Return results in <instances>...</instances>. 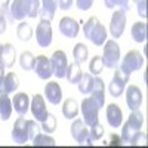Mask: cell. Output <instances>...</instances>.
<instances>
[{"label":"cell","mask_w":148,"mask_h":148,"mask_svg":"<svg viewBox=\"0 0 148 148\" xmlns=\"http://www.w3.org/2000/svg\"><path fill=\"white\" fill-rule=\"evenodd\" d=\"M76 5L80 10H89L93 5V0H76Z\"/></svg>","instance_id":"cell-40"},{"label":"cell","mask_w":148,"mask_h":148,"mask_svg":"<svg viewBox=\"0 0 148 148\" xmlns=\"http://www.w3.org/2000/svg\"><path fill=\"white\" fill-rule=\"evenodd\" d=\"M45 96L46 99L53 104V105H59V102L62 101V89H61L59 83L56 82H49L45 86Z\"/></svg>","instance_id":"cell-18"},{"label":"cell","mask_w":148,"mask_h":148,"mask_svg":"<svg viewBox=\"0 0 148 148\" xmlns=\"http://www.w3.org/2000/svg\"><path fill=\"white\" fill-rule=\"evenodd\" d=\"M5 64L0 61V92H2V83H3V79H5Z\"/></svg>","instance_id":"cell-46"},{"label":"cell","mask_w":148,"mask_h":148,"mask_svg":"<svg viewBox=\"0 0 148 148\" xmlns=\"http://www.w3.org/2000/svg\"><path fill=\"white\" fill-rule=\"evenodd\" d=\"M142 125H144V116H142L141 111L139 110L130 111V116H129L127 121L123 125V129H121V135H120L121 141L129 144L133 135L141 130Z\"/></svg>","instance_id":"cell-2"},{"label":"cell","mask_w":148,"mask_h":148,"mask_svg":"<svg viewBox=\"0 0 148 148\" xmlns=\"http://www.w3.org/2000/svg\"><path fill=\"white\" fill-rule=\"evenodd\" d=\"M82 68H80V64H77L76 61L71 62L68 67H67V73H65V77L67 80L71 83V84H77L79 80L82 79Z\"/></svg>","instance_id":"cell-27"},{"label":"cell","mask_w":148,"mask_h":148,"mask_svg":"<svg viewBox=\"0 0 148 148\" xmlns=\"http://www.w3.org/2000/svg\"><path fill=\"white\" fill-rule=\"evenodd\" d=\"M19 86V79L15 73H8L5 74V79H3V83H2V92H6V93H12L18 89Z\"/></svg>","instance_id":"cell-24"},{"label":"cell","mask_w":148,"mask_h":148,"mask_svg":"<svg viewBox=\"0 0 148 148\" xmlns=\"http://www.w3.org/2000/svg\"><path fill=\"white\" fill-rule=\"evenodd\" d=\"M104 5L108 9H114L119 6V9L127 12L130 9V0H104Z\"/></svg>","instance_id":"cell-34"},{"label":"cell","mask_w":148,"mask_h":148,"mask_svg":"<svg viewBox=\"0 0 148 148\" xmlns=\"http://www.w3.org/2000/svg\"><path fill=\"white\" fill-rule=\"evenodd\" d=\"M56 2H58L59 9H62V10H68V9H71L74 0H56Z\"/></svg>","instance_id":"cell-42"},{"label":"cell","mask_w":148,"mask_h":148,"mask_svg":"<svg viewBox=\"0 0 148 148\" xmlns=\"http://www.w3.org/2000/svg\"><path fill=\"white\" fill-rule=\"evenodd\" d=\"M93 80H95V77L92 76L90 73H84V74H82V79H80L79 83H77V88H79L80 93H83V95H89L90 90H92V88H93Z\"/></svg>","instance_id":"cell-28"},{"label":"cell","mask_w":148,"mask_h":148,"mask_svg":"<svg viewBox=\"0 0 148 148\" xmlns=\"http://www.w3.org/2000/svg\"><path fill=\"white\" fill-rule=\"evenodd\" d=\"M12 105H14V110L19 116H25L27 111L30 110V98L27 93L24 92H19L14 96V99H12Z\"/></svg>","instance_id":"cell-20"},{"label":"cell","mask_w":148,"mask_h":148,"mask_svg":"<svg viewBox=\"0 0 148 148\" xmlns=\"http://www.w3.org/2000/svg\"><path fill=\"white\" fill-rule=\"evenodd\" d=\"M30 110H31V114L36 119V121H43L45 117L47 116V108H46V102H45V98L39 93H36L31 98V102H30Z\"/></svg>","instance_id":"cell-14"},{"label":"cell","mask_w":148,"mask_h":148,"mask_svg":"<svg viewBox=\"0 0 148 148\" xmlns=\"http://www.w3.org/2000/svg\"><path fill=\"white\" fill-rule=\"evenodd\" d=\"M104 46V53H102V64L107 68H116L120 61V46L119 43L113 40H105Z\"/></svg>","instance_id":"cell-3"},{"label":"cell","mask_w":148,"mask_h":148,"mask_svg":"<svg viewBox=\"0 0 148 148\" xmlns=\"http://www.w3.org/2000/svg\"><path fill=\"white\" fill-rule=\"evenodd\" d=\"M27 8H28V16L36 18L39 16V10H40V0H25Z\"/></svg>","instance_id":"cell-37"},{"label":"cell","mask_w":148,"mask_h":148,"mask_svg":"<svg viewBox=\"0 0 148 148\" xmlns=\"http://www.w3.org/2000/svg\"><path fill=\"white\" fill-rule=\"evenodd\" d=\"M121 144H123V141H121L120 136H117V135H111L110 142L105 141V145H114V147H119V145H121Z\"/></svg>","instance_id":"cell-43"},{"label":"cell","mask_w":148,"mask_h":148,"mask_svg":"<svg viewBox=\"0 0 148 148\" xmlns=\"http://www.w3.org/2000/svg\"><path fill=\"white\" fill-rule=\"evenodd\" d=\"M73 55H74V59H76L77 64H83L86 59L89 56V51H88V46L84 43H77L73 49Z\"/></svg>","instance_id":"cell-31"},{"label":"cell","mask_w":148,"mask_h":148,"mask_svg":"<svg viewBox=\"0 0 148 148\" xmlns=\"http://www.w3.org/2000/svg\"><path fill=\"white\" fill-rule=\"evenodd\" d=\"M34 55L31 53V52H22L21 53V56H19V65H21V68L22 70H25V71H28V70H33V67H34Z\"/></svg>","instance_id":"cell-32"},{"label":"cell","mask_w":148,"mask_h":148,"mask_svg":"<svg viewBox=\"0 0 148 148\" xmlns=\"http://www.w3.org/2000/svg\"><path fill=\"white\" fill-rule=\"evenodd\" d=\"M12 116V101L6 92H0V119L8 120Z\"/></svg>","instance_id":"cell-23"},{"label":"cell","mask_w":148,"mask_h":148,"mask_svg":"<svg viewBox=\"0 0 148 148\" xmlns=\"http://www.w3.org/2000/svg\"><path fill=\"white\" fill-rule=\"evenodd\" d=\"M9 5H10V0H0V9H2L5 14H8Z\"/></svg>","instance_id":"cell-45"},{"label":"cell","mask_w":148,"mask_h":148,"mask_svg":"<svg viewBox=\"0 0 148 148\" xmlns=\"http://www.w3.org/2000/svg\"><path fill=\"white\" fill-rule=\"evenodd\" d=\"M51 64H52V70H53V76L56 79H64L65 73H67V55L64 51H55L53 55L51 56Z\"/></svg>","instance_id":"cell-11"},{"label":"cell","mask_w":148,"mask_h":148,"mask_svg":"<svg viewBox=\"0 0 148 148\" xmlns=\"http://www.w3.org/2000/svg\"><path fill=\"white\" fill-rule=\"evenodd\" d=\"M16 34H18V39L21 42H28L31 37H33V28L28 22L25 21H21L16 27Z\"/></svg>","instance_id":"cell-29"},{"label":"cell","mask_w":148,"mask_h":148,"mask_svg":"<svg viewBox=\"0 0 148 148\" xmlns=\"http://www.w3.org/2000/svg\"><path fill=\"white\" fill-rule=\"evenodd\" d=\"M6 15H8V19L10 22L24 21V18L28 16V8H27L25 0H12Z\"/></svg>","instance_id":"cell-12"},{"label":"cell","mask_w":148,"mask_h":148,"mask_svg":"<svg viewBox=\"0 0 148 148\" xmlns=\"http://www.w3.org/2000/svg\"><path fill=\"white\" fill-rule=\"evenodd\" d=\"M42 127H43L45 133H49V135L53 133L55 129H56V119H55V116L51 114V113H47V116L42 121Z\"/></svg>","instance_id":"cell-33"},{"label":"cell","mask_w":148,"mask_h":148,"mask_svg":"<svg viewBox=\"0 0 148 148\" xmlns=\"http://www.w3.org/2000/svg\"><path fill=\"white\" fill-rule=\"evenodd\" d=\"M70 132H71V136L76 139L80 145H93L92 139L89 138V129L88 126L84 125V121L82 119H76L73 121V125L70 127Z\"/></svg>","instance_id":"cell-7"},{"label":"cell","mask_w":148,"mask_h":148,"mask_svg":"<svg viewBox=\"0 0 148 148\" xmlns=\"http://www.w3.org/2000/svg\"><path fill=\"white\" fill-rule=\"evenodd\" d=\"M107 121L111 127H120L123 123V111L117 104H108L107 105Z\"/></svg>","instance_id":"cell-19"},{"label":"cell","mask_w":148,"mask_h":148,"mask_svg":"<svg viewBox=\"0 0 148 148\" xmlns=\"http://www.w3.org/2000/svg\"><path fill=\"white\" fill-rule=\"evenodd\" d=\"M129 79H130V77L127 76V74H125L120 68L116 67L114 77H113V80H111L110 84H108V92H110V95L113 96V98H120V96L123 95V92H125V89H126V84H127Z\"/></svg>","instance_id":"cell-6"},{"label":"cell","mask_w":148,"mask_h":148,"mask_svg":"<svg viewBox=\"0 0 148 148\" xmlns=\"http://www.w3.org/2000/svg\"><path fill=\"white\" fill-rule=\"evenodd\" d=\"M62 114L65 119L71 120V119H76L77 114H79V102L76 99H65L64 104H62Z\"/></svg>","instance_id":"cell-26"},{"label":"cell","mask_w":148,"mask_h":148,"mask_svg":"<svg viewBox=\"0 0 148 148\" xmlns=\"http://www.w3.org/2000/svg\"><path fill=\"white\" fill-rule=\"evenodd\" d=\"M12 139L16 144H25L30 138H28V125L27 120L24 119V116H19V119H16L14 127H12Z\"/></svg>","instance_id":"cell-13"},{"label":"cell","mask_w":148,"mask_h":148,"mask_svg":"<svg viewBox=\"0 0 148 148\" xmlns=\"http://www.w3.org/2000/svg\"><path fill=\"white\" fill-rule=\"evenodd\" d=\"M2 51H3V45L0 43V55H2Z\"/></svg>","instance_id":"cell-47"},{"label":"cell","mask_w":148,"mask_h":148,"mask_svg":"<svg viewBox=\"0 0 148 148\" xmlns=\"http://www.w3.org/2000/svg\"><path fill=\"white\" fill-rule=\"evenodd\" d=\"M33 70H34V73L37 74V76H39V79H42V80H49V79L53 76L51 58H47V56H45V55L36 56Z\"/></svg>","instance_id":"cell-9"},{"label":"cell","mask_w":148,"mask_h":148,"mask_svg":"<svg viewBox=\"0 0 148 148\" xmlns=\"http://www.w3.org/2000/svg\"><path fill=\"white\" fill-rule=\"evenodd\" d=\"M102 68H104V64H102V58L101 56H93L89 62V71L92 76H99L102 73Z\"/></svg>","instance_id":"cell-35"},{"label":"cell","mask_w":148,"mask_h":148,"mask_svg":"<svg viewBox=\"0 0 148 148\" xmlns=\"http://www.w3.org/2000/svg\"><path fill=\"white\" fill-rule=\"evenodd\" d=\"M36 40L42 47H47L52 43V25L51 21L40 19L39 25L36 28Z\"/></svg>","instance_id":"cell-10"},{"label":"cell","mask_w":148,"mask_h":148,"mask_svg":"<svg viewBox=\"0 0 148 148\" xmlns=\"http://www.w3.org/2000/svg\"><path fill=\"white\" fill-rule=\"evenodd\" d=\"M99 107L92 99L90 96L84 98L82 101V114H83V121L86 126H92L98 123V117H99Z\"/></svg>","instance_id":"cell-5"},{"label":"cell","mask_w":148,"mask_h":148,"mask_svg":"<svg viewBox=\"0 0 148 148\" xmlns=\"http://www.w3.org/2000/svg\"><path fill=\"white\" fill-rule=\"evenodd\" d=\"M102 136H104V127L99 125V121L92 125V126H89V138L92 141H98Z\"/></svg>","instance_id":"cell-36"},{"label":"cell","mask_w":148,"mask_h":148,"mask_svg":"<svg viewBox=\"0 0 148 148\" xmlns=\"http://www.w3.org/2000/svg\"><path fill=\"white\" fill-rule=\"evenodd\" d=\"M58 9V2L56 0H42V9L39 10V16L42 19L52 21L55 16V12Z\"/></svg>","instance_id":"cell-22"},{"label":"cell","mask_w":148,"mask_h":148,"mask_svg":"<svg viewBox=\"0 0 148 148\" xmlns=\"http://www.w3.org/2000/svg\"><path fill=\"white\" fill-rule=\"evenodd\" d=\"M34 147H55L56 142L52 136H49V133H37L36 136L31 139Z\"/></svg>","instance_id":"cell-30"},{"label":"cell","mask_w":148,"mask_h":148,"mask_svg":"<svg viewBox=\"0 0 148 148\" xmlns=\"http://www.w3.org/2000/svg\"><path fill=\"white\" fill-rule=\"evenodd\" d=\"M15 59H16L15 46L10 45V43H5L3 45L2 55H0V61L5 64L6 68H12V67H14V64H15Z\"/></svg>","instance_id":"cell-21"},{"label":"cell","mask_w":148,"mask_h":148,"mask_svg":"<svg viewBox=\"0 0 148 148\" xmlns=\"http://www.w3.org/2000/svg\"><path fill=\"white\" fill-rule=\"evenodd\" d=\"M136 5H138V15L145 19L147 18V0H139Z\"/></svg>","instance_id":"cell-41"},{"label":"cell","mask_w":148,"mask_h":148,"mask_svg":"<svg viewBox=\"0 0 148 148\" xmlns=\"http://www.w3.org/2000/svg\"><path fill=\"white\" fill-rule=\"evenodd\" d=\"M126 28V12L123 9L116 10L110 21V34L113 39H120Z\"/></svg>","instance_id":"cell-8"},{"label":"cell","mask_w":148,"mask_h":148,"mask_svg":"<svg viewBox=\"0 0 148 148\" xmlns=\"http://www.w3.org/2000/svg\"><path fill=\"white\" fill-rule=\"evenodd\" d=\"M125 92H126V104H127L129 110L130 111L139 110V107L142 104V92H141V89L136 84H130V86H126Z\"/></svg>","instance_id":"cell-15"},{"label":"cell","mask_w":148,"mask_h":148,"mask_svg":"<svg viewBox=\"0 0 148 148\" xmlns=\"http://www.w3.org/2000/svg\"><path fill=\"white\" fill-rule=\"evenodd\" d=\"M79 30H80L79 22L74 18H71V16H64L62 19L59 21V31H61L62 36L68 37V39H74V37H77Z\"/></svg>","instance_id":"cell-16"},{"label":"cell","mask_w":148,"mask_h":148,"mask_svg":"<svg viewBox=\"0 0 148 148\" xmlns=\"http://www.w3.org/2000/svg\"><path fill=\"white\" fill-rule=\"evenodd\" d=\"M133 2H135V3H138V2H139V0H133Z\"/></svg>","instance_id":"cell-48"},{"label":"cell","mask_w":148,"mask_h":148,"mask_svg":"<svg viewBox=\"0 0 148 148\" xmlns=\"http://www.w3.org/2000/svg\"><path fill=\"white\" fill-rule=\"evenodd\" d=\"M132 39L136 43H145L147 42V22H135L132 25Z\"/></svg>","instance_id":"cell-25"},{"label":"cell","mask_w":148,"mask_h":148,"mask_svg":"<svg viewBox=\"0 0 148 148\" xmlns=\"http://www.w3.org/2000/svg\"><path fill=\"white\" fill-rule=\"evenodd\" d=\"M83 33L86 39H89L95 46H102L107 40V30L96 16H92L86 21L83 25Z\"/></svg>","instance_id":"cell-1"},{"label":"cell","mask_w":148,"mask_h":148,"mask_svg":"<svg viewBox=\"0 0 148 148\" xmlns=\"http://www.w3.org/2000/svg\"><path fill=\"white\" fill-rule=\"evenodd\" d=\"M132 147H145L147 145V133H144V132H136L132 136V139H130V142H129Z\"/></svg>","instance_id":"cell-38"},{"label":"cell","mask_w":148,"mask_h":148,"mask_svg":"<svg viewBox=\"0 0 148 148\" xmlns=\"http://www.w3.org/2000/svg\"><path fill=\"white\" fill-rule=\"evenodd\" d=\"M27 125H28V138L33 139L36 135L40 132V129H39V126H37V123L34 120H27Z\"/></svg>","instance_id":"cell-39"},{"label":"cell","mask_w":148,"mask_h":148,"mask_svg":"<svg viewBox=\"0 0 148 148\" xmlns=\"http://www.w3.org/2000/svg\"><path fill=\"white\" fill-rule=\"evenodd\" d=\"M90 98L98 104L99 108L104 107V104H105V83L98 76H95V80H93V88L90 90Z\"/></svg>","instance_id":"cell-17"},{"label":"cell","mask_w":148,"mask_h":148,"mask_svg":"<svg viewBox=\"0 0 148 148\" xmlns=\"http://www.w3.org/2000/svg\"><path fill=\"white\" fill-rule=\"evenodd\" d=\"M142 65H144V56H142L138 51H130V52L126 53L125 58L121 59L119 68L130 77V74H132L133 71L141 70Z\"/></svg>","instance_id":"cell-4"},{"label":"cell","mask_w":148,"mask_h":148,"mask_svg":"<svg viewBox=\"0 0 148 148\" xmlns=\"http://www.w3.org/2000/svg\"><path fill=\"white\" fill-rule=\"evenodd\" d=\"M6 31V16H5V12L0 9V36Z\"/></svg>","instance_id":"cell-44"}]
</instances>
